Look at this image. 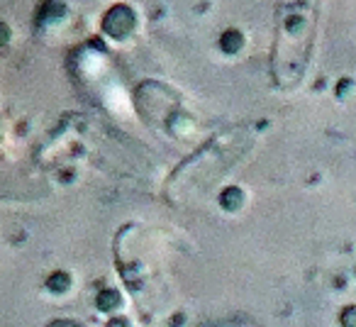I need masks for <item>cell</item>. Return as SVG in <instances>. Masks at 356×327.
<instances>
[{
    "label": "cell",
    "instance_id": "6da1fadb",
    "mask_svg": "<svg viewBox=\"0 0 356 327\" xmlns=\"http://www.w3.org/2000/svg\"><path fill=\"white\" fill-rule=\"evenodd\" d=\"M315 6H288L293 15L281 17L276 37V56H273V74L283 88L300 83L305 66L310 61L312 45H315V17L310 10Z\"/></svg>",
    "mask_w": 356,
    "mask_h": 327
}]
</instances>
